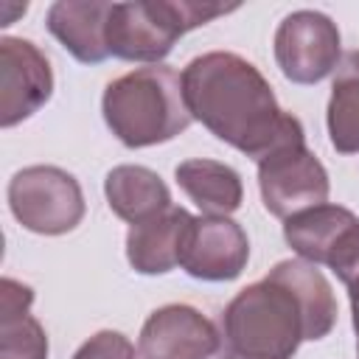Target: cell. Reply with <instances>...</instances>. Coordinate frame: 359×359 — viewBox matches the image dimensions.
<instances>
[{
	"mask_svg": "<svg viewBox=\"0 0 359 359\" xmlns=\"http://www.w3.org/2000/svg\"><path fill=\"white\" fill-rule=\"evenodd\" d=\"M337 325L328 278L303 258L278 261L266 278L244 286L219 317V359H292L306 339Z\"/></svg>",
	"mask_w": 359,
	"mask_h": 359,
	"instance_id": "cell-1",
	"label": "cell"
},
{
	"mask_svg": "<svg viewBox=\"0 0 359 359\" xmlns=\"http://www.w3.org/2000/svg\"><path fill=\"white\" fill-rule=\"evenodd\" d=\"M180 79L191 118L255 163L292 140H306L303 123L280 109L264 73L238 53H202Z\"/></svg>",
	"mask_w": 359,
	"mask_h": 359,
	"instance_id": "cell-2",
	"label": "cell"
},
{
	"mask_svg": "<svg viewBox=\"0 0 359 359\" xmlns=\"http://www.w3.org/2000/svg\"><path fill=\"white\" fill-rule=\"evenodd\" d=\"M104 123L126 149H146L174 140L191 126L182 79L174 67H137L107 84L101 98Z\"/></svg>",
	"mask_w": 359,
	"mask_h": 359,
	"instance_id": "cell-3",
	"label": "cell"
},
{
	"mask_svg": "<svg viewBox=\"0 0 359 359\" xmlns=\"http://www.w3.org/2000/svg\"><path fill=\"white\" fill-rule=\"evenodd\" d=\"M238 6L222 3H191V0H135L112 3L107 20V50L123 62L157 65L163 62L174 42L216 17L236 11Z\"/></svg>",
	"mask_w": 359,
	"mask_h": 359,
	"instance_id": "cell-4",
	"label": "cell"
},
{
	"mask_svg": "<svg viewBox=\"0 0 359 359\" xmlns=\"http://www.w3.org/2000/svg\"><path fill=\"white\" fill-rule=\"evenodd\" d=\"M14 219L39 236H62L81 224L84 194L73 174L56 165H28L8 180Z\"/></svg>",
	"mask_w": 359,
	"mask_h": 359,
	"instance_id": "cell-5",
	"label": "cell"
},
{
	"mask_svg": "<svg viewBox=\"0 0 359 359\" xmlns=\"http://www.w3.org/2000/svg\"><path fill=\"white\" fill-rule=\"evenodd\" d=\"M258 191L264 208L286 222L306 208L328 202L331 182L306 140H292L258 160Z\"/></svg>",
	"mask_w": 359,
	"mask_h": 359,
	"instance_id": "cell-6",
	"label": "cell"
},
{
	"mask_svg": "<svg viewBox=\"0 0 359 359\" xmlns=\"http://www.w3.org/2000/svg\"><path fill=\"white\" fill-rule=\"evenodd\" d=\"M275 62L294 84H317L342 62V36L337 22L314 8L292 11L275 31Z\"/></svg>",
	"mask_w": 359,
	"mask_h": 359,
	"instance_id": "cell-7",
	"label": "cell"
},
{
	"mask_svg": "<svg viewBox=\"0 0 359 359\" xmlns=\"http://www.w3.org/2000/svg\"><path fill=\"white\" fill-rule=\"evenodd\" d=\"M53 95L48 56L20 36L0 39V126L11 129L39 112Z\"/></svg>",
	"mask_w": 359,
	"mask_h": 359,
	"instance_id": "cell-8",
	"label": "cell"
},
{
	"mask_svg": "<svg viewBox=\"0 0 359 359\" xmlns=\"http://www.w3.org/2000/svg\"><path fill=\"white\" fill-rule=\"evenodd\" d=\"M250 261V241L238 222L230 216H194L185 250L182 269L208 283L236 280Z\"/></svg>",
	"mask_w": 359,
	"mask_h": 359,
	"instance_id": "cell-9",
	"label": "cell"
},
{
	"mask_svg": "<svg viewBox=\"0 0 359 359\" xmlns=\"http://www.w3.org/2000/svg\"><path fill=\"white\" fill-rule=\"evenodd\" d=\"M140 359H210L219 353V328L194 306L154 309L137 339Z\"/></svg>",
	"mask_w": 359,
	"mask_h": 359,
	"instance_id": "cell-10",
	"label": "cell"
},
{
	"mask_svg": "<svg viewBox=\"0 0 359 359\" xmlns=\"http://www.w3.org/2000/svg\"><path fill=\"white\" fill-rule=\"evenodd\" d=\"M359 233V216L351 213L342 205H314L306 208L283 222V238L297 252V258L328 266L337 261V255L356 238Z\"/></svg>",
	"mask_w": 359,
	"mask_h": 359,
	"instance_id": "cell-11",
	"label": "cell"
},
{
	"mask_svg": "<svg viewBox=\"0 0 359 359\" xmlns=\"http://www.w3.org/2000/svg\"><path fill=\"white\" fill-rule=\"evenodd\" d=\"M194 216L171 205L165 213L132 224L126 233V261L140 275H165L182 264L185 238Z\"/></svg>",
	"mask_w": 359,
	"mask_h": 359,
	"instance_id": "cell-12",
	"label": "cell"
},
{
	"mask_svg": "<svg viewBox=\"0 0 359 359\" xmlns=\"http://www.w3.org/2000/svg\"><path fill=\"white\" fill-rule=\"evenodd\" d=\"M112 3L101 0H59L48 8L45 25L59 45L81 65H101L107 50V20Z\"/></svg>",
	"mask_w": 359,
	"mask_h": 359,
	"instance_id": "cell-13",
	"label": "cell"
},
{
	"mask_svg": "<svg viewBox=\"0 0 359 359\" xmlns=\"http://www.w3.org/2000/svg\"><path fill=\"white\" fill-rule=\"evenodd\" d=\"M104 194L109 210L129 224L149 222L171 208L168 185L146 165H115L104 180Z\"/></svg>",
	"mask_w": 359,
	"mask_h": 359,
	"instance_id": "cell-14",
	"label": "cell"
},
{
	"mask_svg": "<svg viewBox=\"0 0 359 359\" xmlns=\"http://www.w3.org/2000/svg\"><path fill=\"white\" fill-rule=\"evenodd\" d=\"M177 185L202 210V216H230L241 208L244 185L236 168L219 160L196 157L174 168Z\"/></svg>",
	"mask_w": 359,
	"mask_h": 359,
	"instance_id": "cell-15",
	"label": "cell"
},
{
	"mask_svg": "<svg viewBox=\"0 0 359 359\" xmlns=\"http://www.w3.org/2000/svg\"><path fill=\"white\" fill-rule=\"evenodd\" d=\"M328 137L339 154L359 151V50L342 56L328 98Z\"/></svg>",
	"mask_w": 359,
	"mask_h": 359,
	"instance_id": "cell-16",
	"label": "cell"
},
{
	"mask_svg": "<svg viewBox=\"0 0 359 359\" xmlns=\"http://www.w3.org/2000/svg\"><path fill=\"white\" fill-rule=\"evenodd\" d=\"M0 359H48V334L36 317L0 314Z\"/></svg>",
	"mask_w": 359,
	"mask_h": 359,
	"instance_id": "cell-17",
	"label": "cell"
},
{
	"mask_svg": "<svg viewBox=\"0 0 359 359\" xmlns=\"http://www.w3.org/2000/svg\"><path fill=\"white\" fill-rule=\"evenodd\" d=\"M73 359H140V353L135 351V345L129 342V337H123L121 331H98L93 334L76 353Z\"/></svg>",
	"mask_w": 359,
	"mask_h": 359,
	"instance_id": "cell-18",
	"label": "cell"
},
{
	"mask_svg": "<svg viewBox=\"0 0 359 359\" xmlns=\"http://www.w3.org/2000/svg\"><path fill=\"white\" fill-rule=\"evenodd\" d=\"M331 269L348 289L351 317H353V331H356V353H359V236L342 250V255L331 264Z\"/></svg>",
	"mask_w": 359,
	"mask_h": 359,
	"instance_id": "cell-19",
	"label": "cell"
}]
</instances>
